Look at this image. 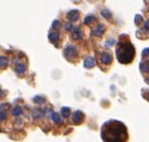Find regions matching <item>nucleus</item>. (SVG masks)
I'll return each mask as SVG.
<instances>
[{
  "mask_svg": "<svg viewBox=\"0 0 149 142\" xmlns=\"http://www.w3.org/2000/svg\"><path fill=\"white\" fill-rule=\"evenodd\" d=\"M117 60L122 64H129L133 61L135 56V48L130 41L120 40L116 48Z\"/></svg>",
  "mask_w": 149,
  "mask_h": 142,
  "instance_id": "obj_2",
  "label": "nucleus"
},
{
  "mask_svg": "<svg viewBox=\"0 0 149 142\" xmlns=\"http://www.w3.org/2000/svg\"><path fill=\"white\" fill-rule=\"evenodd\" d=\"M51 118L56 124H61V123H62V119L60 118V114L57 113V112H53V113H51Z\"/></svg>",
  "mask_w": 149,
  "mask_h": 142,
  "instance_id": "obj_9",
  "label": "nucleus"
},
{
  "mask_svg": "<svg viewBox=\"0 0 149 142\" xmlns=\"http://www.w3.org/2000/svg\"><path fill=\"white\" fill-rule=\"evenodd\" d=\"M101 62L103 64H106V65L111 64V63H112V57H111L109 54L103 52V54H101Z\"/></svg>",
  "mask_w": 149,
  "mask_h": 142,
  "instance_id": "obj_7",
  "label": "nucleus"
},
{
  "mask_svg": "<svg viewBox=\"0 0 149 142\" xmlns=\"http://www.w3.org/2000/svg\"><path fill=\"white\" fill-rule=\"evenodd\" d=\"M60 27V21L59 20H54V23L52 25V29H58Z\"/></svg>",
  "mask_w": 149,
  "mask_h": 142,
  "instance_id": "obj_21",
  "label": "nucleus"
},
{
  "mask_svg": "<svg viewBox=\"0 0 149 142\" xmlns=\"http://www.w3.org/2000/svg\"><path fill=\"white\" fill-rule=\"evenodd\" d=\"M149 30V20H147L145 23V26H144V28H143L142 30H139V31H148Z\"/></svg>",
  "mask_w": 149,
  "mask_h": 142,
  "instance_id": "obj_25",
  "label": "nucleus"
},
{
  "mask_svg": "<svg viewBox=\"0 0 149 142\" xmlns=\"http://www.w3.org/2000/svg\"><path fill=\"white\" fill-rule=\"evenodd\" d=\"M142 56H143V57H147V56H149V48H146V49H144V50H143Z\"/></svg>",
  "mask_w": 149,
  "mask_h": 142,
  "instance_id": "obj_27",
  "label": "nucleus"
},
{
  "mask_svg": "<svg viewBox=\"0 0 149 142\" xmlns=\"http://www.w3.org/2000/svg\"><path fill=\"white\" fill-rule=\"evenodd\" d=\"M73 39L74 40H81V37H83V33H81V28L77 27V28H75L74 31H73Z\"/></svg>",
  "mask_w": 149,
  "mask_h": 142,
  "instance_id": "obj_10",
  "label": "nucleus"
},
{
  "mask_svg": "<svg viewBox=\"0 0 149 142\" xmlns=\"http://www.w3.org/2000/svg\"><path fill=\"white\" fill-rule=\"evenodd\" d=\"M48 40L51 43H56L58 40H59V33L58 32H52V33L48 34Z\"/></svg>",
  "mask_w": 149,
  "mask_h": 142,
  "instance_id": "obj_11",
  "label": "nucleus"
},
{
  "mask_svg": "<svg viewBox=\"0 0 149 142\" xmlns=\"http://www.w3.org/2000/svg\"><path fill=\"white\" fill-rule=\"evenodd\" d=\"M33 103H36V104H43L44 98L42 96H36V97H33Z\"/></svg>",
  "mask_w": 149,
  "mask_h": 142,
  "instance_id": "obj_19",
  "label": "nucleus"
},
{
  "mask_svg": "<svg viewBox=\"0 0 149 142\" xmlns=\"http://www.w3.org/2000/svg\"><path fill=\"white\" fill-rule=\"evenodd\" d=\"M33 118L34 119H39L41 118L42 115H43V112H42V110H34L33 111Z\"/></svg>",
  "mask_w": 149,
  "mask_h": 142,
  "instance_id": "obj_20",
  "label": "nucleus"
},
{
  "mask_svg": "<svg viewBox=\"0 0 149 142\" xmlns=\"http://www.w3.org/2000/svg\"><path fill=\"white\" fill-rule=\"evenodd\" d=\"M95 65V61L92 57H87L84 60V66H85V68H87V70L92 68Z\"/></svg>",
  "mask_w": 149,
  "mask_h": 142,
  "instance_id": "obj_5",
  "label": "nucleus"
},
{
  "mask_svg": "<svg viewBox=\"0 0 149 142\" xmlns=\"http://www.w3.org/2000/svg\"><path fill=\"white\" fill-rule=\"evenodd\" d=\"M12 114H13L14 116H19V115L22 114V109H20V107H14V108L12 109Z\"/></svg>",
  "mask_w": 149,
  "mask_h": 142,
  "instance_id": "obj_16",
  "label": "nucleus"
},
{
  "mask_svg": "<svg viewBox=\"0 0 149 142\" xmlns=\"http://www.w3.org/2000/svg\"><path fill=\"white\" fill-rule=\"evenodd\" d=\"M95 16H93V15H88V16H86L84 18V24L86 25H89V24H92V23H95Z\"/></svg>",
  "mask_w": 149,
  "mask_h": 142,
  "instance_id": "obj_13",
  "label": "nucleus"
},
{
  "mask_svg": "<svg viewBox=\"0 0 149 142\" xmlns=\"http://www.w3.org/2000/svg\"><path fill=\"white\" fill-rule=\"evenodd\" d=\"M115 43H116V42L114 40H109V41H107V42L105 43V46H106V47H109L111 45H114Z\"/></svg>",
  "mask_w": 149,
  "mask_h": 142,
  "instance_id": "obj_26",
  "label": "nucleus"
},
{
  "mask_svg": "<svg viewBox=\"0 0 149 142\" xmlns=\"http://www.w3.org/2000/svg\"><path fill=\"white\" fill-rule=\"evenodd\" d=\"M142 21H143L142 16H141L139 14H137V15H136V16H135V23H136V24H141Z\"/></svg>",
  "mask_w": 149,
  "mask_h": 142,
  "instance_id": "obj_24",
  "label": "nucleus"
},
{
  "mask_svg": "<svg viewBox=\"0 0 149 142\" xmlns=\"http://www.w3.org/2000/svg\"><path fill=\"white\" fill-rule=\"evenodd\" d=\"M67 16L71 21H76L78 19V17H79V12L77 10H72L69 12Z\"/></svg>",
  "mask_w": 149,
  "mask_h": 142,
  "instance_id": "obj_6",
  "label": "nucleus"
},
{
  "mask_svg": "<svg viewBox=\"0 0 149 142\" xmlns=\"http://www.w3.org/2000/svg\"><path fill=\"white\" fill-rule=\"evenodd\" d=\"M6 118H7L6 111H4V110H0V120H1V122H3L4 120H6Z\"/></svg>",
  "mask_w": 149,
  "mask_h": 142,
  "instance_id": "obj_22",
  "label": "nucleus"
},
{
  "mask_svg": "<svg viewBox=\"0 0 149 142\" xmlns=\"http://www.w3.org/2000/svg\"><path fill=\"white\" fill-rule=\"evenodd\" d=\"M104 31H105V27L103 26V25H98L97 27H95V37H101L102 34L104 33Z\"/></svg>",
  "mask_w": 149,
  "mask_h": 142,
  "instance_id": "obj_8",
  "label": "nucleus"
},
{
  "mask_svg": "<svg viewBox=\"0 0 149 142\" xmlns=\"http://www.w3.org/2000/svg\"><path fill=\"white\" fill-rule=\"evenodd\" d=\"M83 121H84V113L81 111H75L74 113L72 114V122H73L74 124L78 125V124L83 123Z\"/></svg>",
  "mask_w": 149,
  "mask_h": 142,
  "instance_id": "obj_4",
  "label": "nucleus"
},
{
  "mask_svg": "<svg viewBox=\"0 0 149 142\" xmlns=\"http://www.w3.org/2000/svg\"><path fill=\"white\" fill-rule=\"evenodd\" d=\"M63 54L67 59H72L77 56V48L73 45H68L63 50Z\"/></svg>",
  "mask_w": 149,
  "mask_h": 142,
  "instance_id": "obj_3",
  "label": "nucleus"
},
{
  "mask_svg": "<svg viewBox=\"0 0 149 142\" xmlns=\"http://www.w3.org/2000/svg\"><path fill=\"white\" fill-rule=\"evenodd\" d=\"M25 71H26V66H25V64H23V63H19V64H17L16 66H15V72H16V74H24Z\"/></svg>",
  "mask_w": 149,
  "mask_h": 142,
  "instance_id": "obj_12",
  "label": "nucleus"
},
{
  "mask_svg": "<svg viewBox=\"0 0 149 142\" xmlns=\"http://www.w3.org/2000/svg\"><path fill=\"white\" fill-rule=\"evenodd\" d=\"M101 137L104 142H127L128 130L122 122L109 120L102 126Z\"/></svg>",
  "mask_w": 149,
  "mask_h": 142,
  "instance_id": "obj_1",
  "label": "nucleus"
},
{
  "mask_svg": "<svg viewBox=\"0 0 149 142\" xmlns=\"http://www.w3.org/2000/svg\"><path fill=\"white\" fill-rule=\"evenodd\" d=\"M61 113H62V115H63L65 118H68L69 114H70V108H68V107H63V108L61 109Z\"/></svg>",
  "mask_w": 149,
  "mask_h": 142,
  "instance_id": "obj_17",
  "label": "nucleus"
},
{
  "mask_svg": "<svg viewBox=\"0 0 149 142\" xmlns=\"http://www.w3.org/2000/svg\"><path fill=\"white\" fill-rule=\"evenodd\" d=\"M65 31H71L73 29V26H72L71 23H65Z\"/></svg>",
  "mask_w": 149,
  "mask_h": 142,
  "instance_id": "obj_23",
  "label": "nucleus"
},
{
  "mask_svg": "<svg viewBox=\"0 0 149 142\" xmlns=\"http://www.w3.org/2000/svg\"><path fill=\"white\" fill-rule=\"evenodd\" d=\"M101 15L103 17H105V18H107V19L111 18V16H112V14H111V12H109V10H103L101 12Z\"/></svg>",
  "mask_w": 149,
  "mask_h": 142,
  "instance_id": "obj_18",
  "label": "nucleus"
},
{
  "mask_svg": "<svg viewBox=\"0 0 149 142\" xmlns=\"http://www.w3.org/2000/svg\"><path fill=\"white\" fill-rule=\"evenodd\" d=\"M139 68H141V72H142V73H148L149 64L148 63H145V62H142L141 65H139Z\"/></svg>",
  "mask_w": 149,
  "mask_h": 142,
  "instance_id": "obj_14",
  "label": "nucleus"
},
{
  "mask_svg": "<svg viewBox=\"0 0 149 142\" xmlns=\"http://www.w3.org/2000/svg\"><path fill=\"white\" fill-rule=\"evenodd\" d=\"M146 82H147V83L149 85V79H146Z\"/></svg>",
  "mask_w": 149,
  "mask_h": 142,
  "instance_id": "obj_28",
  "label": "nucleus"
},
{
  "mask_svg": "<svg viewBox=\"0 0 149 142\" xmlns=\"http://www.w3.org/2000/svg\"><path fill=\"white\" fill-rule=\"evenodd\" d=\"M8 63H9V61H8L7 58L4 57V56H1L0 57V65H1V68H4L8 65Z\"/></svg>",
  "mask_w": 149,
  "mask_h": 142,
  "instance_id": "obj_15",
  "label": "nucleus"
}]
</instances>
